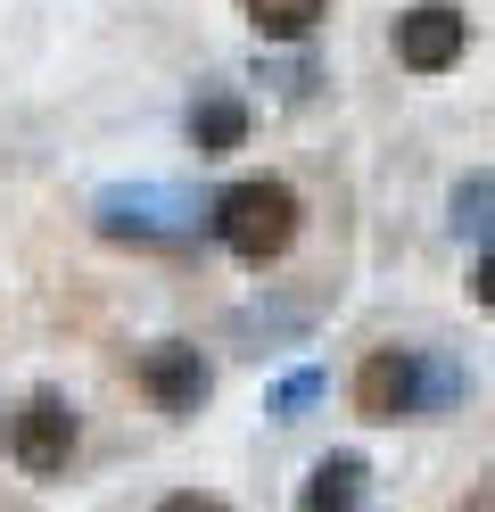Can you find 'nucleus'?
<instances>
[{"instance_id": "obj_11", "label": "nucleus", "mask_w": 495, "mask_h": 512, "mask_svg": "<svg viewBox=\"0 0 495 512\" xmlns=\"http://www.w3.org/2000/svg\"><path fill=\"white\" fill-rule=\"evenodd\" d=\"M322 389H330V372H289L281 389H273V422H306V405H322Z\"/></svg>"}, {"instance_id": "obj_7", "label": "nucleus", "mask_w": 495, "mask_h": 512, "mask_svg": "<svg viewBox=\"0 0 495 512\" xmlns=\"http://www.w3.org/2000/svg\"><path fill=\"white\" fill-rule=\"evenodd\" d=\"M363 488H372V463L363 455H322L297 488V512H363Z\"/></svg>"}, {"instance_id": "obj_10", "label": "nucleus", "mask_w": 495, "mask_h": 512, "mask_svg": "<svg viewBox=\"0 0 495 512\" xmlns=\"http://www.w3.org/2000/svg\"><path fill=\"white\" fill-rule=\"evenodd\" d=\"M454 232L495 248V174H462L454 182Z\"/></svg>"}, {"instance_id": "obj_13", "label": "nucleus", "mask_w": 495, "mask_h": 512, "mask_svg": "<svg viewBox=\"0 0 495 512\" xmlns=\"http://www.w3.org/2000/svg\"><path fill=\"white\" fill-rule=\"evenodd\" d=\"M256 75H264V83H281L289 100H297V91H314V67H297V58H289V67H264V58H256Z\"/></svg>"}, {"instance_id": "obj_2", "label": "nucleus", "mask_w": 495, "mask_h": 512, "mask_svg": "<svg viewBox=\"0 0 495 512\" xmlns=\"http://www.w3.org/2000/svg\"><path fill=\"white\" fill-rule=\"evenodd\" d=\"M91 223L108 240H132V248H182L190 240V207L174 199L165 182H132V190H99Z\"/></svg>"}, {"instance_id": "obj_4", "label": "nucleus", "mask_w": 495, "mask_h": 512, "mask_svg": "<svg viewBox=\"0 0 495 512\" xmlns=\"http://www.w3.org/2000/svg\"><path fill=\"white\" fill-rule=\"evenodd\" d=\"M75 438H83V430H75V405L42 389V397H25V405H17L9 455H17L33 479H58V471H66V455H75Z\"/></svg>"}, {"instance_id": "obj_14", "label": "nucleus", "mask_w": 495, "mask_h": 512, "mask_svg": "<svg viewBox=\"0 0 495 512\" xmlns=\"http://www.w3.org/2000/svg\"><path fill=\"white\" fill-rule=\"evenodd\" d=\"M157 512H231V504H223V496H165Z\"/></svg>"}, {"instance_id": "obj_3", "label": "nucleus", "mask_w": 495, "mask_h": 512, "mask_svg": "<svg viewBox=\"0 0 495 512\" xmlns=\"http://www.w3.org/2000/svg\"><path fill=\"white\" fill-rule=\"evenodd\" d=\"M355 413L363 422H413L421 413V347H372L355 364Z\"/></svg>"}, {"instance_id": "obj_8", "label": "nucleus", "mask_w": 495, "mask_h": 512, "mask_svg": "<svg viewBox=\"0 0 495 512\" xmlns=\"http://www.w3.org/2000/svg\"><path fill=\"white\" fill-rule=\"evenodd\" d=\"M248 141V100H231V91H207V100L190 108V149L198 157H231Z\"/></svg>"}, {"instance_id": "obj_5", "label": "nucleus", "mask_w": 495, "mask_h": 512, "mask_svg": "<svg viewBox=\"0 0 495 512\" xmlns=\"http://www.w3.org/2000/svg\"><path fill=\"white\" fill-rule=\"evenodd\" d=\"M462 42H471V17L454 9V0H413L405 17H396V58H405L413 75H446Z\"/></svg>"}, {"instance_id": "obj_1", "label": "nucleus", "mask_w": 495, "mask_h": 512, "mask_svg": "<svg viewBox=\"0 0 495 512\" xmlns=\"http://www.w3.org/2000/svg\"><path fill=\"white\" fill-rule=\"evenodd\" d=\"M297 215H306L297 190L256 174V182H231L207 223H215V240L240 256V265H273V256H289V240H297Z\"/></svg>"}, {"instance_id": "obj_12", "label": "nucleus", "mask_w": 495, "mask_h": 512, "mask_svg": "<svg viewBox=\"0 0 495 512\" xmlns=\"http://www.w3.org/2000/svg\"><path fill=\"white\" fill-rule=\"evenodd\" d=\"M306 314L314 306H273V314H264V306H248V314H231V331H240V339H281V331H306Z\"/></svg>"}, {"instance_id": "obj_15", "label": "nucleus", "mask_w": 495, "mask_h": 512, "mask_svg": "<svg viewBox=\"0 0 495 512\" xmlns=\"http://www.w3.org/2000/svg\"><path fill=\"white\" fill-rule=\"evenodd\" d=\"M479 306H487V314H495V248H487V256H479Z\"/></svg>"}, {"instance_id": "obj_6", "label": "nucleus", "mask_w": 495, "mask_h": 512, "mask_svg": "<svg viewBox=\"0 0 495 512\" xmlns=\"http://www.w3.org/2000/svg\"><path fill=\"white\" fill-rule=\"evenodd\" d=\"M141 389H149L157 413H198V405H207V389H215V372H207V356H198V347L157 339L149 356H141Z\"/></svg>"}, {"instance_id": "obj_9", "label": "nucleus", "mask_w": 495, "mask_h": 512, "mask_svg": "<svg viewBox=\"0 0 495 512\" xmlns=\"http://www.w3.org/2000/svg\"><path fill=\"white\" fill-rule=\"evenodd\" d=\"M240 9H248V25H256L264 42H306L330 0H240Z\"/></svg>"}]
</instances>
